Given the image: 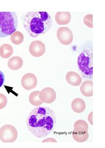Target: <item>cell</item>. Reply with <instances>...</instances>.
I'll return each mask as SVG.
<instances>
[{
    "instance_id": "cell-17",
    "label": "cell",
    "mask_w": 105,
    "mask_h": 148,
    "mask_svg": "<svg viewBox=\"0 0 105 148\" xmlns=\"http://www.w3.org/2000/svg\"><path fill=\"white\" fill-rule=\"evenodd\" d=\"M72 136L75 142L84 143L88 139L89 135L88 131L86 132H72Z\"/></svg>"
},
{
    "instance_id": "cell-13",
    "label": "cell",
    "mask_w": 105,
    "mask_h": 148,
    "mask_svg": "<svg viewBox=\"0 0 105 148\" xmlns=\"http://www.w3.org/2000/svg\"><path fill=\"white\" fill-rule=\"evenodd\" d=\"M81 94L86 97H91L93 95V82L92 81L83 82L80 86Z\"/></svg>"
},
{
    "instance_id": "cell-2",
    "label": "cell",
    "mask_w": 105,
    "mask_h": 148,
    "mask_svg": "<svg viewBox=\"0 0 105 148\" xmlns=\"http://www.w3.org/2000/svg\"><path fill=\"white\" fill-rule=\"evenodd\" d=\"M52 25V18L47 12H28L24 16V28L31 37L43 35L50 30Z\"/></svg>"
},
{
    "instance_id": "cell-18",
    "label": "cell",
    "mask_w": 105,
    "mask_h": 148,
    "mask_svg": "<svg viewBox=\"0 0 105 148\" xmlns=\"http://www.w3.org/2000/svg\"><path fill=\"white\" fill-rule=\"evenodd\" d=\"M40 91H33L29 96V100L31 104L35 106H38L43 104V103L41 101L39 98Z\"/></svg>"
},
{
    "instance_id": "cell-20",
    "label": "cell",
    "mask_w": 105,
    "mask_h": 148,
    "mask_svg": "<svg viewBox=\"0 0 105 148\" xmlns=\"http://www.w3.org/2000/svg\"><path fill=\"white\" fill-rule=\"evenodd\" d=\"M83 21L85 25L90 28H93V15L92 14H88L85 16L83 19Z\"/></svg>"
},
{
    "instance_id": "cell-21",
    "label": "cell",
    "mask_w": 105,
    "mask_h": 148,
    "mask_svg": "<svg viewBox=\"0 0 105 148\" xmlns=\"http://www.w3.org/2000/svg\"><path fill=\"white\" fill-rule=\"evenodd\" d=\"M7 102V99L5 95L0 93V109H2L6 106Z\"/></svg>"
},
{
    "instance_id": "cell-8",
    "label": "cell",
    "mask_w": 105,
    "mask_h": 148,
    "mask_svg": "<svg viewBox=\"0 0 105 148\" xmlns=\"http://www.w3.org/2000/svg\"><path fill=\"white\" fill-rule=\"evenodd\" d=\"M37 78L32 73L25 74L21 80L23 87L28 90L34 89L37 85Z\"/></svg>"
},
{
    "instance_id": "cell-6",
    "label": "cell",
    "mask_w": 105,
    "mask_h": 148,
    "mask_svg": "<svg viewBox=\"0 0 105 148\" xmlns=\"http://www.w3.org/2000/svg\"><path fill=\"white\" fill-rule=\"evenodd\" d=\"M57 37L59 41L63 45H69L73 42V33L67 27L59 28L57 32Z\"/></svg>"
},
{
    "instance_id": "cell-14",
    "label": "cell",
    "mask_w": 105,
    "mask_h": 148,
    "mask_svg": "<svg viewBox=\"0 0 105 148\" xmlns=\"http://www.w3.org/2000/svg\"><path fill=\"white\" fill-rule=\"evenodd\" d=\"M23 65V61L21 57L13 56L9 60L8 66L9 69L12 71H17L22 68Z\"/></svg>"
},
{
    "instance_id": "cell-9",
    "label": "cell",
    "mask_w": 105,
    "mask_h": 148,
    "mask_svg": "<svg viewBox=\"0 0 105 148\" xmlns=\"http://www.w3.org/2000/svg\"><path fill=\"white\" fill-rule=\"evenodd\" d=\"M29 52L34 57L42 56L46 52V47L44 44L40 41H32L29 46Z\"/></svg>"
},
{
    "instance_id": "cell-3",
    "label": "cell",
    "mask_w": 105,
    "mask_h": 148,
    "mask_svg": "<svg viewBox=\"0 0 105 148\" xmlns=\"http://www.w3.org/2000/svg\"><path fill=\"white\" fill-rule=\"evenodd\" d=\"M18 19L15 12H0V38L7 37L16 31Z\"/></svg>"
},
{
    "instance_id": "cell-24",
    "label": "cell",
    "mask_w": 105,
    "mask_h": 148,
    "mask_svg": "<svg viewBox=\"0 0 105 148\" xmlns=\"http://www.w3.org/2000/svg\"><path fill=\"white\" fill-rule=\"evenodd\" d=\"M93 112H91L90 114H89L88 117V121H89V122L92 125H93Z\"/></svg>"
},
{
    "instance_id": "cell-10",
    "label": "cell",
    "mask_w": 105,
    "mask_h": 148,
    "mask_svg": "<svg viewBox=\"0 0 105 148\" xmlns=\"http://www.w3.org/2000/svg\"><path fill=\"white\" fill-rule=\"evenodd\" d=\"M66 79L68 84L74 86H78L82 82L80 75L74 71H69L66 75Z\"/></svg>"
},
{
    "instance_id": "cell-4",
    "label": "cell",
    "mask_w": 105,
    "mask_h": 148,
    "mask_svg": "<svg viewBox=\"0 0 105 148\" xmlns=\"http://www.w3.org/2000/svg\"><path fill=\"white\" fill-rule=\"evenodd\" d=\"M78 68L85 77L93 78V53L90 51L85 50L78 57Z\"/></svg>"
},
{
    "instance_id": "cell-11",
    "label": "cell",
    "mask_w": 105,
    "mask_h": 148,
    "mask_svg": "<svg viewBox=\"0 0 105 148\" xmlns=\"http://www.w3.org/2000/svg\"><path fill=\"white\" fill-rule=\"evenodd\" d=\"M71 16L69 12H58L55 15V20L59 25H66L71 22Z\"/></svg>"
},
{
    "instance_id": "cell-5",
    "label": "cell",
    "mask_w": 105,
    "mask_h": 148,
    "mask_svg": "<svg viewBox=\"0 0 105 148\" xmlns=\"http://www.w3.org/2000/svg\"><path fill=\"white\" fill-rule=\"evenodd\" d=\"M17 136V130L11 125H5L0 128V140L3 143H13Z\"/></svg>"
},
{
    "instance_id": "cell-1",
    "label": "cell",
    "mask_w": 105,
    "mask_h": 148,
    "mask_svg": "<svg viewBox=\"0 0 105 148\" xmlns=\"http://www.w3.org/2000/svg\"><path fill=\"white\" fill-rule=\"evenodd\" d=\"M56 123L54 111L46 106L35 108L26 119L28 129L36 138H45L49 136L55 128Z\"/></svg>"
},
{
    "instance_id": "cell-15",
    "label": "cell",
    "mask_w": 105,
    "mask_h": 148,
    "mask_svg": "<svg viewBox=\"0 0 105 148\" xmlns=\"http://www.w3.org/2000/svg\"><path fill=\"white\" fill-rule=\"evenodd\" d=\"M13 53V48L10 45L4 44L0 47V56L3 59L10 58Z\"/></svg>"
},
{
    "instance_id": "cell-19",
    "label": "cell",
    "mask_w": 105,
    "mask_h": 148,
    "mask_svg": "<svg viewBox=\"0 0 105 148\" xmlns=\"http://www.w3.org/2000/svg\"><path fill=\"white\" fill-rule=\"evenodd\" d=\"M24 40V35L19 31H15L10 36V40L14 44L19 45L21 44Z\"/></svg>"
},
{
    "instance_id": "cell-16",
    "label": "cell",
    "mask_w": 105,
    "mask_h": 148,
    "mask_svg": "<svg viewBox=\"0 0 105 148\" xmlns=\"http://www.w3.org/2000/svg\"><path fill=\"white\" fill-rule=\"evenodd\" d=\"M89 125L84 120H78L74 124L73 132H86L88 131Z\"/></svg>"
},
{
    "instance_id": "cell-23",
    "label": "cell",
    "mask_w": 105,
    "mask_h": 148,
    "mask_svg": "<svg viewBox=\"0 0 105 148\" xmlns=\"http://www.w3.org/2000/svg\"><path fill=\"white\" fill-rule=\"evenodd\" d=\"M42 143H57L56 140L53 138H47L42 141Z\"/></svg>"
},
{
    "instance_id": "cell-22",
    "label": "cell",
    "mask_w": 105,
    "mask_h": 148,
    "mask_svg": "<svg viewBox=\"0 0 105 148\" xmlns=\"http://www.w3.org/2000/svg\"><path fill=\"white\" fill-rule=\"evenodd\" d=\"M5 81V77L3 73L0 71V88L4 84Z\"/></svg>"
},
{
    "instance_id": "cell-12",
    "label": "cell",
    "mask_w": 105,
    "mask_h": 148,
    "mask_svg": "<svg viewBox=\"0 0 105 148\" xmlns=\"http://www.w3.org/2000/svg\"><path fill=\"white\" fill-rule=\"evenodd\" d=\"M72 109L74 112L80 114L84 112L86 109V103L83 99L75 98L72 102Z\"/></svg>"
},
{
    "instance_id": "cell-7",
    "label": "cell",
    "mask_w": 105,
    "mask_h": 148,
    "mask_svg": "<svg viewBox=\"0 0 105 148\" xmlns=\"http://www.w3.org/2000/svg\"><path fill=\"white\" fill-rule=\"evenodd\" d=\"M39 98L41 101L47 104H51L56 99V93L53 88L46 87L40 91Z\"/></svg>"
}]
</instances>
